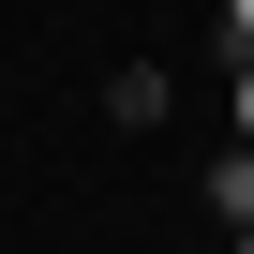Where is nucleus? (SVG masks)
Masks as SVG:
<instances>
[{"label":"nucleus","instance_id":"f257e3e1","mask_svg":"<svg viewBox=\"0 0 254 254\" xmlns=\"http://www.w3.org/2000/svg\"><path fill=\"white\" fill-rule=\"evenodd\" d=\"M209 209H224V224H254V150H224V165H209Z\"/></svg>","mask_w":254,"mask_h":254},{"label":"nucleus","instance_id":"f03ea898","mask_svg":"<svg viewBox=\"0 0 254 254\" xmlns=\"http://www.w3.org/2000/svg\"><path fill=\"white\" fill-rule=\"evenodd\" d=\"M224 45H239V60H254V0H224Z\"/></svg>","mask_w":254,"mask_h":254},{"label":"nucleus","instance_id":"7ed1b4c3","mask_svg":"<svg viewBox=\"0 0 254 254\" xmlns=\"http://www.w3.org/2000/svg\"><path fill=\"white\" fill-rule=\"evenodd\" d=\"M239 150H254V60H239Z\"/></svg>","mask_w":254,"mask_h":254},{"label":"nucleus","instance_id":"20e7f679","mask_svg":"<svg viewBox=\"0 0 254 254\" xmlns=\"http://www.w3.org/2000/svg\"><path fill=\"white\" fill-rule=\"evenodd\" d=\"M239 254H254V224H239Z\"/></svg>","mask_w":254,"mask_h":254}]
</instances>
